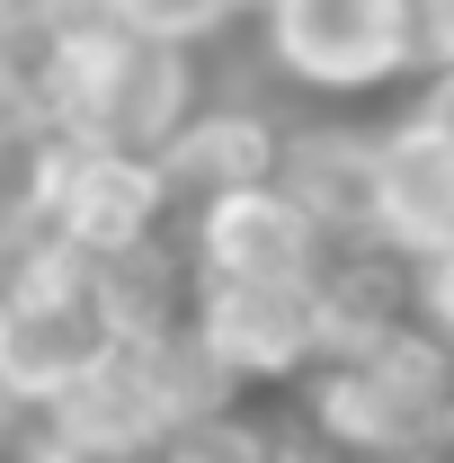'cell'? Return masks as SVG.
<instances>
[{"instance_id": "cell-7", "label": "cell", "mask_w": 454, "mask_h": 463, "mask_svg": "<svg viewBox=\"0 0 454 463\" xmlns=\"http://www.w3.org/2000/svg\"><path fill=\"white\" fill-rule=\"evenodd\" d=\"M374 250H393L401 268L454 250V143H437L410 108L374 134Z\"/></svg>"}, {"instance_id": "cell-8", "label": "cell", "mask_w": 454, "mask_h": 463, "mask_svg": "<svg viewBox=\"0 0 454 463\" xmlns=\"http://www.w3.org/2000/svg\"><path fill=\"white\" fill-rule=\"evenodd\" d=\"M277 187L321 223L330 250H374V125H285Z\"/></svg>"}, {"instance_id": "cell-11", "label": "cell", "mask_w": 454, "mask_h": 463, "mask_svg": "<svg viewBox=\"0 0 454 463\" xmlns=\"http://www.w3.org/2000/svg\"><path fill=\"white\" fill-rule=\"evenodd\" d=\"M152 463H294L268 437V428H241V410H223V419H196V428H178L170 446Z\"/></svg>"}, {"instance_id": "cell-15", "label": "cell", "mask_w": 454, "mask_h": 463, "mask_svg": "<svg viewBox=\"0 0 454 463\" xmlns=\"http://www.w3.org/2000/svg\"><path fill=\"white\" fill-rule=\"evenodd\" d=\"M419 62H454V0H419Z\"/></svg>"}, {"instance_id": "cell-13", "label": "cell", "mask_w": 454, "mask_h": 463, "mask_svg": "<svg viewBox=\"0 0 454 463\" xmlns=\"http://www.w3.org/2000/svg\"><path fill=\"white\" fill-rule=\"evenodd\" d=\"M410 116H419L437 143H454V62H419V99H410Z\"/></svg>"}, {"instance_id": "cell-17", "label": "cell", "mask_w": 454, "mask_h": 463, "mask_svg": "<svg viewBox=\"0 0 454 463\" xmlns=\"http://www.w3.org/2000/svg\"><path fill=\"white\" fill-rule=\"evenodd\" d=\"M437 463H454V455H437Z\"/></svg>"}, {"instance_id": "cell-2", "label": "cell", "mask_w": 454, "mask_h": 463, "mask_svg": "<svg viewBox=\"0 0 454 463\" xmlns=\"http://www.w3.org/2000/svg\"><path fill=\"white\" fill-rule=\"evenodd\" d=\"M125 339H134V312L99 259L62 241H27L0 268V392L54 410L99 365H116Z\"/></svg>"}, {"instance_id": "cell-3", "label": "cell", "mask_w": 454, "mask_h": 463, "mask_svg": "<svg viewBox=\"0 0 454 463\" xmlns=\"http://www.w3.org/2000/svg\"><path fill=\"white\" fill-rule=\"evenodd\" d=\"M259 54L303 99H374L419 71V0H268Z\"/></svg>"}, {"instance_id": "cell-14", "label": "cell", "mask_w": 454, "mask_h": 463, "mask_svg": "<svg viewBox=\"0 0 454 463\" xmlns=\"http://www.w3.org/2000/svg\"><path fill=\"white\" fill-rule=\"evenodd\" d=\"M410 277H419V321L454 339V250H437V259H428V268H410Z\"/></svg>"}, {"instance_id": "cell-6", "label": "cell", "mask_w": 454, "mask_h": 463, "mask_svg": "<svg viewBox=\"0 0 454 463\" xmlns=\"http://www.w3.org/2000/svg\"><path fill=\"white\" fill-rule=\"evenodd\" d=\"M170 178L152 152H99V143H71L54 178V205H45V241L80 250V259H134L152 241H170Z\"/></svg>"}, {"instance_id": "cell-10", "label": "cell", "mask_w": 454, "mask_h": 463, "mask_svg": "<svg viewBox=\"0 0 454 463\" xmlns=\"http://www.w3.org/2000/svg\"><path fill=\"white\" fill-rule=\"evenodd\" d=\"M99 18L134 27V36H161V45H187V54H214L232 36V0H99Z\"/></svg>"}, {"instance_id": "cell-9", "label": "cell", "mask_w": 454, "mask_h": 463, "mask_svg": "<svg viewBox=\"0 0 454 463\" xmlns=\"http://www.w3.org/2000/svg\"><path fill=\"white\" fill-rule=\"evenodd\" d=\"M277 143H285V125L259 108V99H196L187 125L161 143L170 214H196L205 196L250 187V178H277Z\"/></svg>"}, {"instance_id": "cell-4", "label": "cell", "mask_w": 454, "mask_h": 463, "mask_svg": "<svg viewBox=\"0 0 454 463\" xmlns=\"http://www.w3.org/2000/svg\"><path fill=\"white\" fill-rule=\"evenodd\" d=\"M196 339L214 347L232 383H303L330 347H339V312H330V277H268V286H196L187 294Z\"/></svg>"}, {"instance_id": "cell-1", "label": "cell", "mask_w": 454, "mask_h": 463, "mask_svg": "<svg viewBox=\"0 0 454 463\" xmlns=\"http://www.w3.org/2000/svg\"><path fill=\"white\" fill-rule=\"evenodd\" d=\"M303 428L339 463L454 455V339L428 330V321H393L374 339H339L303 374Z\"/></svg>"}, {"instance_id": "cell-5", "label": "cell", "mask_w": 454, "mask_h": 463, "mask_svg": "<svg viewBox=\"0 0 454 463\" xmlns=\"http://www.w3.org/2000/svg\"><path fill=\"white\" fill-rule=\"evenodd\" d=\"M178 241H187V277L196 286H268V277H321L330 268L321 223L285 196L277 178L205 196L196 214H178Z\"/></svg>"}, {"instance_id": "cell-16", "label": "cell", "mask_w": 454, "mask_h": 463, "mask_svg": "<svg viewBox=\"0 0 454 463\" xmlns=\"http://www.w3.org/2000/svg\"><path fill=\"white\" fill-rule=\"evenodd\" d=\"M232 9H250V18H259V9H268V0H232Z\"/></svg>"}, {"instance_id": "cell-12", "label": "cell", "mask_w": 454, "mask_h": 463, "mask_svg": "<svg viewBox=\"0 0 454 463\" xmlns=\"http://www.w3.org/2000/svg\"><path fill=\"white\" fill-rule=\"evenodd\" d=\"M54 446H62V419H54V410L0 392V463H54Z\"/></svg>"}]
</instances>
